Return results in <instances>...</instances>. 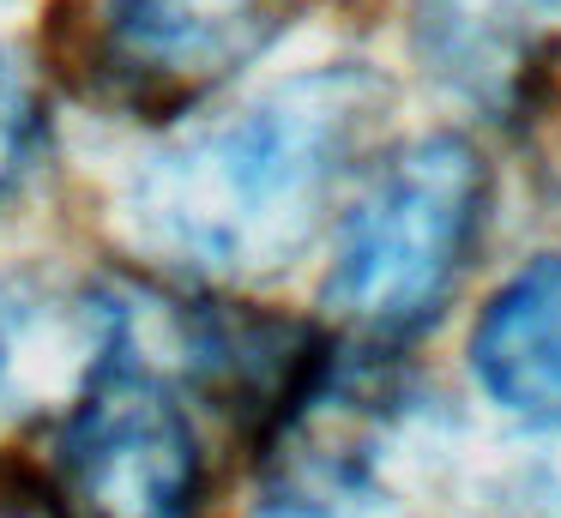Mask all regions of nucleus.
I'll return each instance as SVG.
<instances>
[{"label": "nucleus", "instance_id": "obj_1", "mask_svg": "<svg viewBox=\"0 0 561 518\" xmlns=\"http://www.w3.org/2000/svg\"><path fill=\"white\" fill-rule=\"evenodd\" d=\"M380 115L368 67H320L175 139L139 169L127 211L151 253L199 277H272L314 241Z\"/></svg>", "mask_w": 561, "mask_h": 518}, {"label": "nucleus", "instance_id": "obj_2", "mask_svg": "<svg viewBox=\"0 0 561 518\" xmlns=\"http://www.w3.org/2000/svg\"><path fill=\"white\" fill-rule=\"evenodd\" d=\"M489 205V169L471 139L423 133L363 181L339 223L327 308L363 337H416L459 284Z\"/></svg>", "mask_w": 561, "mask_h": 518}, {"label": "nucleus", "instance_id": "obj_3", "mask_svg": "<svg viewBox=\"0 0 561 518\" xmlns=\"http://www.w3.org/2000/svg\"><path fill=\"white\" fill-rule=\"evenodd\" d=\"M61 482L85 518H194L206 452L170 385L122 356L67 410Z\"/></svg>", "mask_w": 561, "mask_h": 518}, {"label": "nucleus", "instance_id": "obj_4", "mask_svg": "<svg viewBox=\"0 0 561 518\" xmlns=\"http://www.w3.org/2000/svg\"><path fill=\"white\" fill-rule=\"evenodd\" d=\"M296 0H115L98 60L139 108H175L236 79L284 36Z\"/></svg>", "mask_w": 561, "mask_h": 518}, {"label": "nucleus", "instance_id": "obj_5", "mask_svg": "<svg viewBox=\"0 0 561 518\" xmlns=\"http://www.w3.org/2000/svg\"><path fill=\"white\" fill-rule=\"evenodd\" d=\"M122 349L127 313L110 301H43L0 284V422L49 398H85Z\"/></svg>", "mask_w": 561, "mask_h": 518}, {"label": "nucleus", "instance_id": "obj_6", "mask_svg": "<svg viewBox=\"0 0 561 518\" xmlns=\"http://www.w3.org/2000/svg\"><path fill=\"white\" fill-rule=\"evenodd\" d=\"M483 392L525 416H561V253L531 260L489 296L471 332Z\"/></svg>", "mask_w": 561, "mask_h": 518}, {"label": "nucleus", "instance_id": "obj_7", "mask_svg": "<svg viewBox=\"0 0 561 518\" xmlns=\"http://www.w3.org/2000/svg\"><path fill=\"white\" fill-rule=\"evenodd\" d=\"M248 518H404V513L387 500V488H375L368 464H356L344 452H314V458L302 452Z\"/></svg>", "mask_w": 561, "mask_h": 518}, {"label": "nucleus", "instance_id": "obj_8", "mask_svg": "<svg viewBox=\"0 0 561 518\" xmlns=\"http://www.w3.org/2000/svg\"><path fill=\"white\" fill-rule=\"evenodd\" d=\"M501 513L507 518H561V416L501 452Z\"/></svg>", "mask_w": 561, "mask_h": 518}, {"label": "nucleus", "instance_id": "obj_9", "mask_svg": "<svg viewBox=\"0 0 561 518\" xmlns=\"http://www.w3.org/2000/svg\"><path fill=\"white\" fill-rule=\"evenodd\" d=\"M37 139H43L37 84H31L25 60L0 48V199L31 175V163H37Z\"/></svg>", "mask_w": 561, "mask_h": 518}, {"label": "nucleus", "instance_id": "obj_10", "mask_svg": "<svg viewBox=\"0 0 561 518\" xmlns=\"http://www.w3.org/2000/svg\"><path fill=\"white\" fill-rule=\"evenodd\" d=\"M0 518H55L49 506H31V500H19V506H0Z\"/></svg>", "mask_w": 561, "mask_h": 518}]
</instances>
